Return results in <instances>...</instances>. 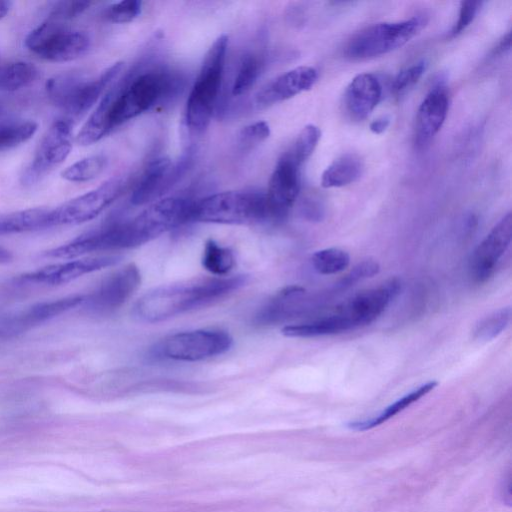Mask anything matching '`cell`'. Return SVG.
Returning a JSON list of instances; mask_svg holds the SVG:
<instances>
[{
    "label": "cell",
    "mask_w": 512,
    "mask_h": 512,
    "mask_svg": "<svg viewBox=\"0 0 512 512\" xmlns=\"http://www.w3.org/2000/svg\"><path fill=\"white\" fill-rule=\"evenodd\" d=\"M38 70L30 62L17 61L0 67V91L13 92L29 86L37 78Z\"/></svg>",
    "instance_id": "obj_27"
},
{
    "label": "cell",
    "mask_w": 512,
    "mask_h": 512,
    "mask_svg": "<svg viewBox=\"0 0 512 512\" xmlns=\"http://www.w3.org/2000/svg\"><path fill=\"white\" fill-rule=\"evenodd\" d=\"M400 279L394 277L383 284L361 291L339 306L335 313L348 324L350 330L376 320L401 291Z\"/></svg>",
    "instance_id": "obj_13"
},
{
    "label": "cell",
    "mask_w": 512,
    "mask_h": 512,
    "mask_svg": "<svg viewBox=\"0 0 512 512\" xmlns=\"http://www.w3.org/2000/svg\"><path fill=\"white\" fill-rule=\"evenodd\" d=\"M364 169L362 159L347 153L334 160L322 173L321 185L324 188L346 186L360 178Z\"/></svg>",
    "instance_id": "obj_24"
},
{
    "label": "cell",
    "mask_w": 512,
    "mask_h": 512,
    "mask_svg": "<svg viewBox=\"0 0 512 512\" xmlns=\"http://www.w3.org/2000/svg\"><path fill=\"white\" fill-rule=\"evenodd\" d=\"M300 166L284 154L270 177L265 194L267 219L282 220L300 192Z\"/></svg>",
    "instance_id": "obj_14"
},
{
    "label": "cell",
    "mask_w": 512,
    "mask_h": 512,
    "mask_svg": "<svg viewBox=\"0 0 512 512\" xmlns=\"http://www.w3.org/2000/svg\"><path fill=\"white\" fill-rule=\"evenodd\" d=\"M346 321L337 313L310 322L287 325L282 333L287 337L309 338L349 331Z\"/></svg>",
    "instance_id": "obj_26"
},
{
    "label": "cell",
    "mask_w": 512,
    "mask_h": 512,
    "mask_svg": "<svg viewBox=\"0 0 512 512\" xmlns=\"http://www.w3.org/2000/svg\"><path fill=\"white\" fill-rule=\"evenodd\" d=\"M91 2L88 1H59L51 7L48 18L67 21L78 17L89 8Z\"/></svg>",
    "instance_id": "obj_37"
},
{
    "label": "cell",
    "mask_w": 512,
    "mask_h": 512,
    "mask_svg": "<svg viewBox=\"0 0 512 512\" xmlns=\"http://www.w3.org/2000/svg\"><path fill=\"white\" fill-rule=\"evenodd\" d=\"M106 166V156L103 154L91 155L68 166L61 172V176L70 182H86L98 177Z\"/></svg>",
    "instance_id": "obj_29"
},
{
    "label": "cell",
    "mask_w": 512,
    "mask_h": 512,
    "mask_svg": "<svg viewBox=\"0 0 512 512\" xmlns=\"http://www.w3.org/2000/svg\"><path fill=\"white\" fill-rule=\"evenodd\" d=\"M449 100L442 84L434 87L422 101L416 116L415 141L426 145L441 129L448 112Z\"/></svg>",
    "instance_id": "obj_19"
},
{
    "label": "cell",
    "mask_w": 512,
    "mask_h": 512,
    "mask_svg": "<svg viewBox=\"0 0 512 512\" xmlns=\"http://www.w3.org/2000/svg\"><path fill=\"white\" fill-rule=\"evenodd\" d=\"M38 124L31 120L0 123V151L27 142L36 133Z\"/></svg>",
    "instance_id": "obj_31"
},
{
    "label": "cell",
    "mask_w": 512,
    "mask_h": 512,
    "mask_svg": "<svg viewBox=\"0 0 512 512\" xmlns=\"http://www.w3.org/2000/svg\"><path fill=\"white\" fill-rule=\"evenodd\" d=\"M228 37L219 36L207 51L199 74L188 96L184 121L193 133H202L209 125L220 92Z\"/></svg>",
    "instance_id": "obj_4"
},
{
    "label": "cell",
    "mask_w": 512,
    "mask_h": 512,
    "mask_svg": "<svg viewBox=\"0 0 512 512\" xmlns=\"http://www.w3.org/2000/svg\"><path fill=\"white\" fill-rule=\"evenodd\" d=\"M426 22L425 17L415 16L371 25L352 37L346 45L345 54L352 59H369L387 54L408 43Z\"/></svg>",
    "instance_id": "obj_7"
},
{
    "label": "cell",
    "mask_w": 512,
    "mask_h": 512,
    "mask_svg": "<svg viewBox=\"0 0 512 512\" xmlns=\"http://www.w3.org/2000/svg\"><path fill=\"white\" fill-rule=\"evenodd\" d=\"M263 58L256 53L246 54L236 72L231 93L233 96H240L246 93L257 81L263 69Z\"/></svg>",
    "instance_id": "obj_28"
},
{
    "label": "cell",
    "mask_w": 512,
    "mask_h": 512,
    "mask_svg": "<svg viewBox=\"0 0 512 512\" xmlns=\"http://www.w3.org/2000/svg\"><path fill=\"white\" fill-rule=\"evenodd\" d=\"M437 385L438 382L435 380L428 381L410 391L409 393L403 395L389 406H387L385 409H383L381 412H379L377 415L366 419L351 421L347 424V426L349 429L354 431H366L379 426L409 407L414 402L421 399L423 396L432 391Z\"/></svg>",
    "instance_id": "obj_21"
},
{
    "label": "cell",
    "mask_w": 512,
    "mask_h": 512,
    "mask_svg": "<svg viewBox=\"0 0 512 512\" xmlns=\"http://www.w3.org/2000/svg\"><path fill=\"white\" fill-rule=\"evenodd\" d=\"M511 44V33H508L503 40L500 41L498 46L494 49L493 54L503 53L510 48Z\"/></svg>",
    "instance_id": "obj_43"
},
{
    "label": "cell",
    "mask_w": 512,
    "mask_h": 512,
    "mask_svg": "<svg viewBox=\"0 0 512 512\" xmlns=\"http://www.w3.org/2000/svg\"><path fill=\"white\" fill-rule=\"evenodd\" d=\"M191 161V149L183 154L176 163L165 156L151 160L134 186L131 194L132 204L144 205L156 201L180 179L190 166Z\"/></svg>",
    "instance_id": "obj_12"
},
{
    "label": "cell",
    "mask_w": 512,
    "mask_h": 512,
    "mask_svg": "<svg viewBox=\"0 0 512 512\" xmlns=\"http://www.w3.org/2000/svg\"><path fill=\"white\" fill-rule=\"evenodd\" d=\"M481 5V1L469 0L461 2L458 19L450 31V37L458 36L471 24Z\"/></svg>",
    "instance_id": "obj_40"
},
{
    "label": "cell",
    "mask_w": 512,
    "mask_h": 512,
    "mask_svg": "<svg viewBox=\"0 0 512 512\" xmlns=\"http://www.w3.org/2000/svg\"><path fill=\"white\" fill-rule=\"evenodd\" d=\"M141 10V1L122 0L110 5L105 11V17L113 23H128L137 18Z\"/></svg>",
    "instance_id": "obj_35"
},
{
    "label": "cell",
    "mask_w": 512,
    "mask_h": 512,
    "mask_svg": "<svg viewBox=\"0 0 512 512\" xmlns=\"http://www.w3.org/2000/svg\"><path fill=\"white\" fill-rule=\"evenodd\" d=\"M232 342L225 331L191 330L166 337L156 346L155 354L177 361H200L224 354Z\"/></svg>",
    "instance_id": "obj_9"
},
{
    "label": "cell",
    "mask_w": 512,
    "mask_h": 512,
    "mask_svg": "<svg viewBox=\"0 0 512 512\" xmlns=\"http://www.w3.org/2000/svg\"><path fill=\"white\" fill-rule=\"evenodd\" d=\"M68 118L55 120L43 135L34 157L21 176L23 185L39 182L60 165L72 149V125Z\"/></svg>",
    "instance_id": "obj_11"
},
{
    "label": "cell",
    "mask_w": 512,
    "mask_h": 512,
    "mask_svg": "<svg viewBox=\"0 0 512 512\" xmlns=\"http://www.w3.org/2000/svg\"><path fill=\"white\" fill-rule=\"evenodd\" d=\"M511 308L504 307L482 318L474 327L473 339L488 342L496 338L509 325Z\"/></svg>",
    "instance_id": "obj_32"
},
{
    "label": "cell",
    "mask_w": 512,
    "mask_h": 512,
    "mask_svg": "<svg viewBox=\"0 0 512 512\" xmlns=\"http://www.w3.org/2000/svg\"><path fill=\"white\" fill-rule=\"evenodd\" d=\"M389 124L390 118L388 116H382L373 120L370 123L369 128L372 133L381 134L388 128Z\"/></svg>",
    "instance_id": "obj_42"
},
{
    "label": "cell",
    "mask_w": 512,
    "mask_h": 512,
    "mask_svg": "<svg viewBox=\"0 0 512 512\" xmlns=\"http://www.w3.org/2000/svg\"><path fill=\"white\" fill-rule=\"evenodd\" d=\"M318 78L316 69L299 66L280 75L256 96L259 106H268L290 99L313 87Z\"/></svg>",
    "instance_id": "obj_18"
},
{
    "label": "cell",
    "mask_w": 512,
    "mask_h": 512,
    "mask_svg": "<svg viewBox=\"0 0 512 512\" xmlns=\"http://www.w3.org/2000/svg\"><path fill=\"white\" fill-rule=\"evenodd\" d=\"M141 282L139 269L134 264L109 275L87 298L84 304L94 313H109L119 308L137 290Z\"/></svg>",
    "instance_id": "obj_15"
},
{
    "label": "cell",
    "mask_w": 512,
    "mask_h": 512,
    "mask_svg": "<svg viewBox=\"0 0 512 512\" xmlns=\"http://www.w3.org/2000/svg\"><path fill=\"white\" fill-rule=\"evenodd\" d=\"M321 137L319 127L306 125L297 136L293 146L285 154L301 166L313 153Z\"/></svg>",
    "instance_id": "obj_34"
},
{
    "label": "cell",
    "mask_w": 512,
    "mask_h": 512,
    "mask_svg": "<svg viewBox=\"0 0 512 512\" xmlns=\"http://www.w3.org/2000/svg\"><path fill=\"white\" fill-rule=\"evenodd\" d=\"M11 1L0 0V19L4 18L11 9Z\"/></svg>",
    "instance_id": "obj_44"
},
{
    "label": "cell",
    "mask_w": 512,
    "mask_h": 512,
    "mask_svg": "<svg viewBox=\"0 0 512 512\" xmlns=\"http://www.w3.org/2000/svg\"><path fill=\"white\" fill-rule=\"evenodd\" d=\"M192 201L166 197L153 202L131 220L111 223L115 249L145 244L163 233L188 222Z\"/></svg>",
    "instance_id": "obj_3"
},
{
    "label": "cell",
    "mask_w": 512,
    "mask_h": 512,
    "mask_svg": "<svg viewBox=\"0 0 512 512\" xmlns=\"http://www.w3.org/2000/svg\"><path fill=\"white\" fill-rule=\"evenodd\" d=\"M267 219L265 194L225 191L192 202L188 222L247 224Z\"/></svg>",
    "instance_id": "obj_6"
},
{
    "label": "cell",
    "mask_w": 512,
    "mask_h": 512,
    "mask_svg": "<svg viewBox=\"0 0 512 512\" xmlns=\"http://www.w3.org/2000/svg\"><path fill=\"white\" fill-rule=\"evenodd\" d=\"M119 260L120 257L118 256H100L71 260L65 263L46 266L24 275L22 278L28 282L50 285L65 284L87 273L112 266Z\"/></svg>",
    "instance_id": "obj_17"
},
{
    "label": "cell",
    "mask_w": 512,
    "mask_h": 512,
    "mask_svg": "<svg viewBox=\"0 0 512 512\" xmlns=\"http://www.w3.org/2000/svg\"><path fill=\"white\" fill-rule=\"evenodd\" d=\"M84 302V296H70L50 302H42L34 305L22 316L8 323V328L22 329L26 326L41 323L54 318Z\"/></svg>",
    "instance_id": "obj_22"
},
{
    "label": "cell",
    "mask_w": 512,
    "mask_h": 512,
    "mask_svg": "<svg viewBox=\"0 0 512 512\" xmlns=\"http://www.w3.org/2000/svg\"><path fill=\"white\" fill-rule=\"evenodd\" d=\"M111 98V90L102 96L95 110L91 113L88 120L84 123L76 136V142L79 145H92L111 131L109 124V107Z\"/></svg>",
    "instance_id": "obj_25"
},
{
    "label": "cell",
    "mask_w": 512,
    "mask_h": 512,
    "mask_svg": "<svg viewBox=\"0 0 512 512\" xmlns=\"http://www.w3.org/2000/svg\"><path fill=\"white\" fill-rule=\"evenodd\" d=\"M380 266L375 260H364L355 265L351 271L342 279L339 286L342 288L354 285L360 280L373 277L378 274Z\"/></svg>",
    "instance_id": "obj_39"
},
{
    "label": "cell",
    "mask_w": 512,
    "mask_h": 512,
    "mask_svg": "<svg viewBox=\"0 0 512 512\" xmlns=\"http://www.w3.org/2000/svg\"><path fill=\"white\" fill-rule=\"evenodd\" d=\"M123 66V62H116L94 79H86L74 72L54 75L45 83L47 96L68 115L69 120L81 117L98 101Z\"/></svg>",
    "instance_id": "obj_5"
},
{
    "label": "cell",
    "mask_w": 512,
    "mask_h": 512,
    "mask_svg": "<svg viewBox=\"0 0 512 512\" xmlns=\"http://www.w3.org/2000/svg\"><path fill=\"white\" fill-rule=\"evenodd\" d=\"M0 111H1V106H0Z\"/></svg>",
    "instance_id": "obj_46"
},
{
    "label": "cell",
    "mask_w": 512,
    "mask_h": 512,
    "mask_svg": "<svg viewBox=\"0 0 512 512\" xmlns=\"http://www.w3.org/2000/svg\"><path fill=\"white\" fill-rule=\"evenodd\" d=\"M512 215L507 213L475 249L470 261V274L474 282L483 283L493 274L496 265L510 245Z\"/></svg>",
    "instance_id": "obj_16"
},
{
    "label": "cell",
    "mask_w": 512,
    "mask_h": 512,
    "mask_svg": "<svg viewBox=\"0 0 512 512\" xmlns=\"http://www.w3.org/2000/svg\"><path fill=\"white\" fill-rule=\"evenodd\" d=\"M47 208H30L0 217V235L37 231L50 227Z\"/></svg>",
    "instance_id": "obj_23"
},
{
    "label": "cell",
    "mask_w": 512,
    "mask_h": 512,
    "mask_svg": "<svg viewBox=\"0 0 512 512\" xmlns=\"http://www.w3.org/2000/svg\"><path fill=\"white\" fill-rule=\"evenodd\" d=\"M179 87V78L163 70H150L111 89V130L169 98Z\"/></svg>",
    "instance_id": "obj_2"
},
{
    "label": "cell",
    "mask_w": 512,
    "mask_h": 512,
    "mask_svg": "<svg viewBox=\"0 0 512 512\" xmlns=\"http://www.w3.org/2000/svg\"><path fill=\"white\" fill-rule=\"evenodd\" d=\"M270 126L266 121H256L242 128L239 144L243 149H250L270 136Z\"/></svg>",
    "instance_id": "obj_36"
},
{
    "label": "cell",
    "mask_w": 512,
    "mask_h": 512,
    "mask_svg": "<svg viewBox=\"0 0 512 512\" xmlns=\"http://www.w3.org/2000/svg\"><path fill=\"white\" fill-rule=\"evenodd\" d=\"M303 213L310 220L319 221L323 217L324 210L320 202L314 199H307L303 204Z\"/></svg>",
    "instance_id": "obj_41"
},
{
    "label": "cell",
    "mask_w": 512,
    "mask_h": 512,
    "mask_svg": "<svg viewBox=\"0 0 512 512\" xmlns=\"http://www.w3.org/2000/svg\"><path fill=\"white\" fill-rule=\"evenodd\" d=\"M11 259V254L8 250L0 247V262H7Z\"/></svg>",
    "instance_id": "obj_45"
},
{
    "label": "cell",
    "mask_w": 512,
    "mask_h": 512,
    "mask_svg": "<svg viewBox=\"0 0 512 512\" xmlns=\"http://www.w3.org/2000/svg\"><path fill=\"white\" fill-rule=\"evenodd\" d=\"M314 269L322 275H332L344 271L350 264L349 254L336 247L316 251L311 258Z\"/></svg>",
    "instance_id": "obj_33"
},
{
    "label": "cell",
    "mask_w": 512,
    "mask_h": 512,
    "mask_svg": "<svg viewBox=\"0 0 512 512\" xmlns=\"http://www.w3.org/2000/svg\"><path fill=\"white\" fill-rule=\"evenodd\" d=\"M247 276L195 278L162 285L144 294L134 305L133 315L146 323H157L208 306L240 289Z\"/></svg>",
    "instance_id": "obj_1"
},
{
    "label": "cell",
    "mask_w": 512,
    "mask_h": 512,
    "mask_svg": "<svg viewBox=\"0 0 512 512\" xmlns=\"http://www.w3.org/2000/svg\"><path fill=\"white\" fill-rule=\"evenodd\" d=\"M381 95V84L373 74H359L352 79L345 91V110L351 119L362 121L377 106Z\"/></svg>",
    "instance_id": "obj_20"
},
{
    "label": "cell",
    "mask_w": 512,
    "mask_h": 512,
    "mask_svg": "<svg viewBox=\"0 0 512 512\" xmlns=\"http://www.w3.org/2000/svg\"><path fill=\"white\" fill-rule=\"evenodd\" d=\"M235 258L231 250L222 247L210 239L205 243L202 265L210 273L218 276L226 275L234 266Z\"/></svg>",
    "instance_id": "obj_30"
},
{
    "label": "cell",
    "mask_w": 512,
    "mask_h": 512,
    "mask_svg": "<svg viewBox=\"0 0 512 512\" xmlns=\"http://www.w3.org/2000/svg\"><path fill=\"white\" fill-rule=\"evenodd\" d=\"M25 46L40 58L51 62L75 60L89 50L90 39L65 22L48 18L25 38Z\"/></svg>",
    "instance_id": "obj_8"
},
{
    "label": "cell",
    "mask_w": 512,
    "mask_h": 512,
    "mask_svg": "<svg viewBox=\"0 0 512 512\" xmlns=\"http://www.w3.org/2000/svg\"><path fill=\"white\" fill-rule=\"evenodd\" d=\"M126 185L125 176H115L95 189L51 209L50 227L76 225L94 219L123 193Z\"/></svg>",
    "instance_id": "obj_10"
},
{
    "label": "cell",
    "mask_w": 512,
    "mask_h": 512,
    "mask_svg": "<svg viewBox=\"0 0 512 512\" xmlns=\"http://www.w3.org/2000/svg\"><path fill=\"white\" fill-rule=\"evenodd\" d=\"M426 69L424 61L418 62L402 70L394 79L392 91L394 94H401L416 84L422 77Z\"/></svg>",
    "instance_id": "obj_38"
}]
</instances>
